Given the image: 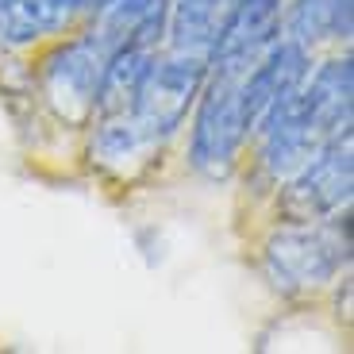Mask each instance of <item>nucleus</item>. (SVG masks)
Listing matches in <instances>:
<instances>
[{
	"label": "nucleus",
	"instance_id": "1",
	"mask_svg": "<svg viewBox=\"0 0 354 354\" xmlns=\"http://www.w3.org/2000/svg\"><path fill=\"white\" fill-rule=\"evenodd\" d=\"M254 270L281 301H312L351 270V204L312 223L270 220L254 243Z\"/></svg>",
	"mask_w": 354,
	"mask_h": 354
},
{
	"label": "nucleus",
	"instance_id": "2",
	"mask_svg": "<svg viewBox=\"0 0 354 354\" xmlns=\"http://www.w3.org/2000/svg\"><path fill=\"white\" fill-rule=\"evenodd\" d=\"M108 46L88 24H77L62 35L46 39L31 50V93L39 112L66 131H85L97 115L100 73H104Z\"/></svg>",
	"mask_w": 354,
	"mask_h": 354
},
{
	"label": "nucleus",
	"instance_id": "3",
	"mask_svg": "<svg viewBox=\"0 0 354 354\" xmlns=\"http://www.w3.org/2000/svg\"><path fill=\"white\" fill-rule=\"evenodd\" d=\"M328 139H335V135L319 124V115L312 112L301 88H292L289 97L277 100L250 131L247 151H243V162H239L243 185L254 189V196L270 201V193L285 177L297 174Z\"/></svg>",
	"mask_w": 354,
	"mask_h": 354
},
{
	"label": "nucleus",
	"instance_id": "4",
	"mask_svg": "<svg viewBox=\"0 0 354 354\" xmlns=\"http://www.w3.org/2000/svg\"><path fill=\"white\" fill-rule=\"evenodd\" d=\"M235 73H216L208 70L201 97H196L193 112L185 124V166L193 169L201 181L220 185L239 174L243 151H247L250 127L243 115V93Z\"/></svg>",
	"mask_w": 354,
	"mask_h": 354
},
{
	"label": "nucleus",
	"instance_id": "5",
	"mask_svg": "<svg viewBox=\"0 0 354 354\" xmlns=\"http://www.w3.org/2000/svg\"><path fill=\"white\" fill-rule=\"evenodd\" d=\"M354 189V139L351 131L335 135L304 162L292 177L270 193V212L277 223H312L351 204Z\"/></svg>",
	"mask_w": 354,
	"mask_h": 354
},
{
	"label": "nucleus",
	"instance_id": "6",
	"mask_svg": "<svg viewBox=\"0 0 354 354\" xmlns=\"http://www.w3.org/2000/svg\"><path fill=\"white\" fill-rule=\"evenodd\" d=\"M204 81H208V58L185 54V50H166L162 46L154 54V62L147 70V77H142L139 97L127 108V115L151 139L169 147L177 135L185 131L189 112H193L196 97H201Z\"/></svg>",
	"mask_w": 354,
	"mask_h": 354
},
{
	"label": "nucleus",
	"instance_id": "7",
	"mask_svg": "<svg viewBox=\"0 0 354 354\" xmlns=\"http://www.w3.org/2000/svg\"><path fill=\"white\" fill-rule=\"evenodd\" d=\"M81 139H85V158L93 166V174L108 177L115 185H135L166 154V147L158 139H151L127 112L93 115V124L81 131Z\"/></svg>",
	"mask_w": 354,
	"mask_h": 354
},
{
	"label": "nucleus",
	"instance_id": "8",
	"mask_svg": "<svg viewBox=\"0 0 354 354\" xmlns=\"http://www.w3.org/2000/svg\"><path fill=\"white\" fill-rule=\"evenodd\" d=\"M285 0H227L220 35L208 54V70L216 73H243L281 39Z\"/></svg>",
	"mask_w": 354,
	"mask_h": 354
},
{
	"label": "nucleus",
	"instance_id": "9",
	"mask_svg": "<svg viewBox=\"0 0 354 354\" xmlns=\"http://www.w3.org/2000/svg\"><path fill=\"white\" fill-rule=\"evenodd\" d=\"M312 62H316V50H308L304 43L281 35L247 73H243L239 93H243V115H247L250 131H254L258 120H262L277 100H285L292 88H301V81L308 77Z\"/></svg>",
	"mask_w": 354,
	"mask_h": 354
},
{
	"label": "nucleus",
	"instance_id": "10",
	"mask_svg": "<svg viewBox=\"0 0 354 354\" xmlns=\"http://www.w3.org/2000/svg\"><path fill=\"white\" fill-rule=\"evenodd\" d=\"M97 39L115 50L124 43L151 46L162 50L166 46V24H169V0H108L97 16L85 19Z\"/></svg>",
	"mask_w": 354,
	"mask_h": 354
},
{
	"label": "nucleus",
	"instance_id": "11",
	"mask_svg": "<svg viewBox=\"0 0 354 354\" xmlns=\"http://www.w3.org/2000/svg\"><path fill=\"white\" fill-rule=\"evenodd\" d=\"M281 35L316 54L324 46H351V0H285Z\"/></svg>",
	"mask_w": 354,
	"mask_h": 354
},
{
	"label": "nucleus",
	"instance_id": "12",
	"mask_svg": "<svg viewBox=\"0 0 354 354\" xmlns=\"http://www.w3.org/2000/svg\"><path fill=\"white\" fill-rule=\"evenodd\" d=\"M151 46H135V43H124L108 50L104 58V73H100V93H97V115H124L127 108L135 104L139 97V85L147 77L154 62Z\"/></svg>",
	"mask_w": 354,
	"mask_h": 354
},
{
	"label": "nucleus",
	"instance_id": "13",
	"mask_svg": "<svg viewBox=\"0 0 354 354\" xmlns=\"http://www.w3.org/2000/svg\"><path fill=\"white\" fill-rule=\"evenodd\" d=\"M223 12H227V0H169L166 50H185L208 58L216 35H220Z\"/></svg>",
	"mask_w": 354,
	"mask_h": 354
},
{
	"label": "nucleus",
	"instance_id": "14",
	"mask_svg": "<svg viewBox=\"0 0 354 354\" xmlns=\"http://www.w3.org/2000/svg\"><path fill=\"white\" fill-rule=\"evenodd\" d=\"M104 4H108V0H85V19H88V16H97ZM85 19H81V24H85Z\"/></svg>",
	"mask_w": 354,
	"mask_h": 354
}]
</instances>
